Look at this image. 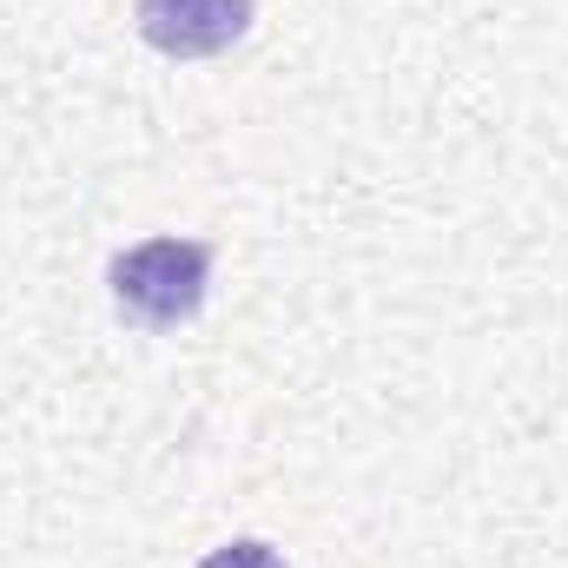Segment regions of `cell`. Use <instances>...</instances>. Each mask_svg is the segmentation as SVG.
<instances>
[{
  "instance_id": "7a4b0ae2",
  "label": "cell",
  "mask_w": 568,
  "mask_h": 568,
  "mask_svg": "<svg viewBox=\"0 0 568 568\" xmlns=\"http://www.w3.org/2000/svg\"><path fill=\"white\" fill-rule=\"evenodd\" d=\"M133 27L165 60H212L252 33V0H140Z\"/></svg>"
},
{
  "instance_id": "6da1fadb",
  "label": "cell",
  "mask_w": 568,
  "mask_h": 568,
  "mask_svg": "<svg viewBox=\"0 0 568 568\" xmlns=\"http://www.w3.org/2000/svg\"><path fill=\"white\" fill-rule=\"evenodd\" d=\"M113 304L126 324L140 331H179L205 311V284H212V252L199 239H145L133 252L113 258Z\"/></svg>"
},
{
  "instance_id": "3957f363",
  "label": "cell",
  "mask_w": 568,
  "mask_h": 568,
  "mask_svg": "<svg viewBox=\"0 0 568 568\" xmlns=\"http://www.w3.org/2000/svg\"><path fill=\"white\" fill-rule=\"evenodd\" d=\"M199 568H284V556L272 549V542H258V536H239V542L212 549Z\"/></svg>"
}]
</instances>
